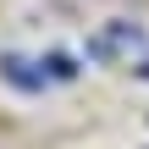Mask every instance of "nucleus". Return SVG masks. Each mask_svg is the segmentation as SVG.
<instances>
[{
    "instance_id": "1",
    "label": "nucleus",
    "mask_w": 149,
    "mask_h": 149,
    "mask_svg": "<svg viewBox=\"0 0 149 149\" xmlns=\"http://www.w3.org/2000/svg\"><path fill=\"white\" fill-rule=\"evenodd\" d=\"M0 72H6L17 88H39V83H44V77H39V72H28V61H17V55H11V61H0Z\"/></svg>"
},
{
    "instance_id": "2",
    "label": "nucleus",
    "mask_w": 149,
    "mask_h": 149,
    "mask_svg": "<svg viewBox=\"0 0 149 149\" xmlns=\"http://www.w3.org/2000/svg\"><path fill=\"white\" fill-rule=\"evenodd\" d=\"M44 66H50V77H61V83H66V77H77V61H72V55H50Z\"/></svg>"
},
{
    "instance_id": "3",
    "label": "nucleus",
    "mask_w": 149,
    "mask_h": 149,
    "mask_svg": "<svg viewBox=\"0 0 149 149\" xmlns=\"http://www.w3.org/2000/svg\"><path fill=\"white\" fill-rule=\"evenodd\" d=\"M138 72H144V77H149V66H138Z\"/></svg>"
}]
</instances>
